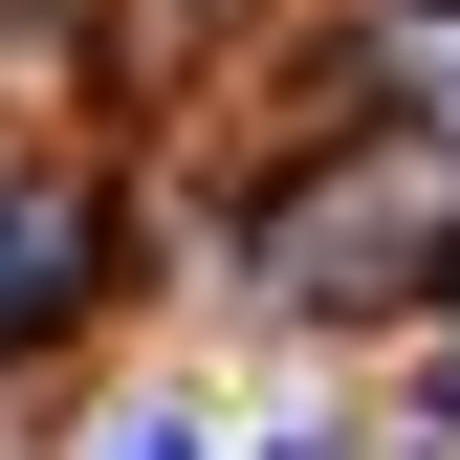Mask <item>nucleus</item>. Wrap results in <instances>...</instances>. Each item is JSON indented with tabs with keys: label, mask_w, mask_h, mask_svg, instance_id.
I'll list each match as a JSON object with an SVG mask.
<instances>
[{
	"label": "nucleus",
	"mask_w": 460,
	"mask_h": 460,
	"mask_svg": "<svg viewBox=\"0 0 460 460\" xmlns=\"http://www.w3.org/2000/svg\"><path fill=\"white\" fill-rule=\"evenodd\" d=\"M110 460H198V438H110Z\"/></svg>",
	"instance_id": "nucleus-2"
},
{
	"label": "nucleus",
	"mask_w": 460,
	"mask_h": 460,
	"mask_svg": "<svg viewBox=\"0 0 460 460\" xmlns=\"http://www.w3.org/2000/svg\"><path fill=\"white\" fill-rule=\"evenodd\" d=\"M66 263H88V219H66V198H0V329L66 307Z\"/></svg>",
	"instance_id": "nucleus-1"
}]
</instances>
